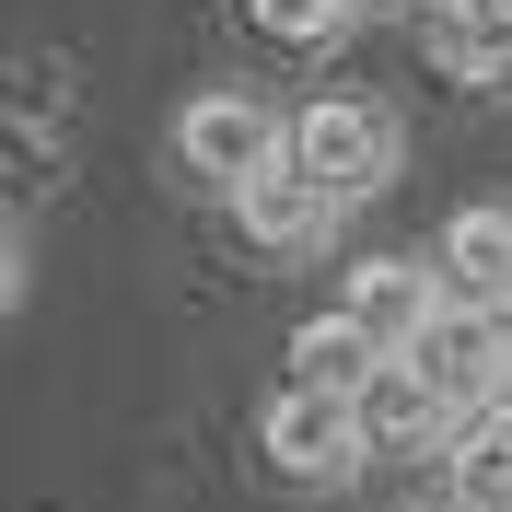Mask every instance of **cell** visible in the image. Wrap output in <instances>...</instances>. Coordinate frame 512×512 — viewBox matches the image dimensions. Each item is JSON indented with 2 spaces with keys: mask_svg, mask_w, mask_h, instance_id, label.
<instances>
[{
  "mask_svg": "<svg viewBox=\"0 0 512 512\" xmlns=\"http://www.w3.org/2000/svg\"><path fill=\"white\" fill-rule=\"evenodd\" d=\"M256 443H268V478L280 489H350L361 478V408L350 396H326V384H268V408H256Z\"/></svg>",
  "mask_w": 512,
  "mask_h": 512,
  "instance_id": "cell-1",
  "label": "cell"
},
{
  "mask_svg": "<svg viewBox=\"0 0 512 512\" xmlns=\"http://www.w3.org/2000/svg\"><path fill=\"white\" fill-rule=\"evenodd\" d=\"M396 152H408V140H396V117H384L373 94H315L303 117H291V163H303L338 210L396 187Z\"/></svg>",
  "mask_w": 512,
  "mask_h": 512,
  "instance_id": "cell-2",
  "label": "cell"
},
{
  "mask_svg": "<svg viewBox=\"0 0 512 512\" xmlns=\"http://www.w3.org/2000/svg\"><path fill=\"white\" fill-rule=\"evenodd\" d=\"M175 163H187L198 187L233 198V187H256L268 163H291V128H280V105L210 82V94H187V117H175Z\"/></svg>",
  "mask_w": 512,
  "mask_h": 512,
  "instance_id": "cell-3",
  "label": "cell"
},
{
  "mask_svg": "<svg viewBox=\"0 0 512 512\" xmlns=\"http://www.w3.org/2000/svg\"><path fill=\"white\" fill-rule=\"evenodd\" d=\"M408 361L454 396V419H478L489 396L512 384V303H443V315H431V338H419Z\"/></svg>",
  "mask_w": 512,
  "mask_h": 512,
  "instance_id": "cell-4",
  "label": "cell"
},
{
  "mask_svg": "<svg viewBox=\"0 0 512 512\" xmlns=\"http://www.w3.org/2000/svg\"><path fill=\"white\" fill-rule=\"evenodd\" d=\"M443 303H454V291H443V268H431V256H361L350 280H338V315H350L384 361H408L419 338H431V315H443Z\"/></svg>",
  "mask_w": 512,
  "mask_h": 512,
  "instance_id": "cell-5",
  "label": "cell"
},
{
  "mask_svg": "<svg viewBox=\"0 0 512 512\" xmlns=\"http://www.w3.org/2000/svg\"><path fill=\"white\" fill-rule=\"evenodd\" d=\"M233 233H245L256 256H315L326 233H338V198H326L303 163H268L256 187H233Z\"/></svg>",
  "mask_w": 512,
  "mask_h": 512,
  "instance_id": "cell-6",
  "label": "cell"
},
{
  "mask_svg": "<svg viewBox=\"0 0 512 512\" xmlns=\"http://www.w3.org/2000/svg\"><path fill=\"white\" fill-rule=\"evenodd\" d=\"M350 408H361V443L373 454H454V396L419 373V361H384Z\"/></svg>",
  "mask_w": 512,
  "mask_h": 512,
  "instance_id": "cell-7",
  "label": "cell"
},
{
  "mask_svg": "<svg viewBox=\"0 0 512 512\" xmlns=\"http://www.w3.org/2000/svg\"><path fill=\"white\" fill-rule=\"evenodd\" d=\"M431 268L454 303H512V198H466L431 245Z\"/></svg>",
  "mask_w": 512,
  "mask_h": 512,
  "instance_id": "cell-8",
  "label": "cell"
},
{
  "mask_svg": "<svg viewBox=\"0 0 512 512\" xmlns=\"http://www.w3.org/2000/svg\"><path fill=\"white\" fill-rule=\"evenodd\" d=\"M419 47L443 82H512V12L501 0H443V12H419Z\"/></svg>",
  "mask_w": 512,
  "mask_h": 512,
  "instance_id": "cell-9",
  "label": "cell"
},
{
  "mask_svg": "<svg viewBox=\"0 0 512 512\" xmlns=\"http://www.w3.org/2000/svg\"><path fill=\"white\" fill-rule=\"evenodd\" d=\"M373 373H384V350L361 338L350 315H303V326H291V384H326V396H361Z\"/></svg>",
  "mask_w": 512,
  "mask_h": 512,
  "instance_id": "cell-10",
  "label": "cell"
},
{
  "mask_svg": "<svg viewBox=\"0 0 512 512\" xmlns=\"http://www.w3.org/2000/svg\"><path fill=\"white\" fill-rule=\"evenodd\" d=\"M361 0H245V24L268 35V47H291V59H326L338 35H350Z\"/></svg>",
  "mask_w": 512,
  "mask_h": 512,
  "instance_id": "cell-11",
  "label": "cell"
},
{
  "mask_svg": "<svg viewBox=\"0 0 512 512\" xmlns=\"http://www.w3.org/2000/svg\"><path fill=\"white\" fill-rule=\"evenodd\" d=\"M419 512H466V501H419Z\"/></svg>",
  "mask_w": 512,
  "mask_h": 512,
  "instance_id": "cell-12",
  "label": "cell"
},
{
  "mask_svg": "<svg viewBox=\"0 0 512 512\" xmlns=\"http://www.w3.org/2000/svg\"><path fill=\"white\" fill-rule=\"evenodd\" d=\"M419 12H443V0H419Z\"/></svg>",
  "mask_w": 512,
  "mask_h": 512,
  "instance_id": "cell-13",
  "label": "cell"
}]
</instances>
